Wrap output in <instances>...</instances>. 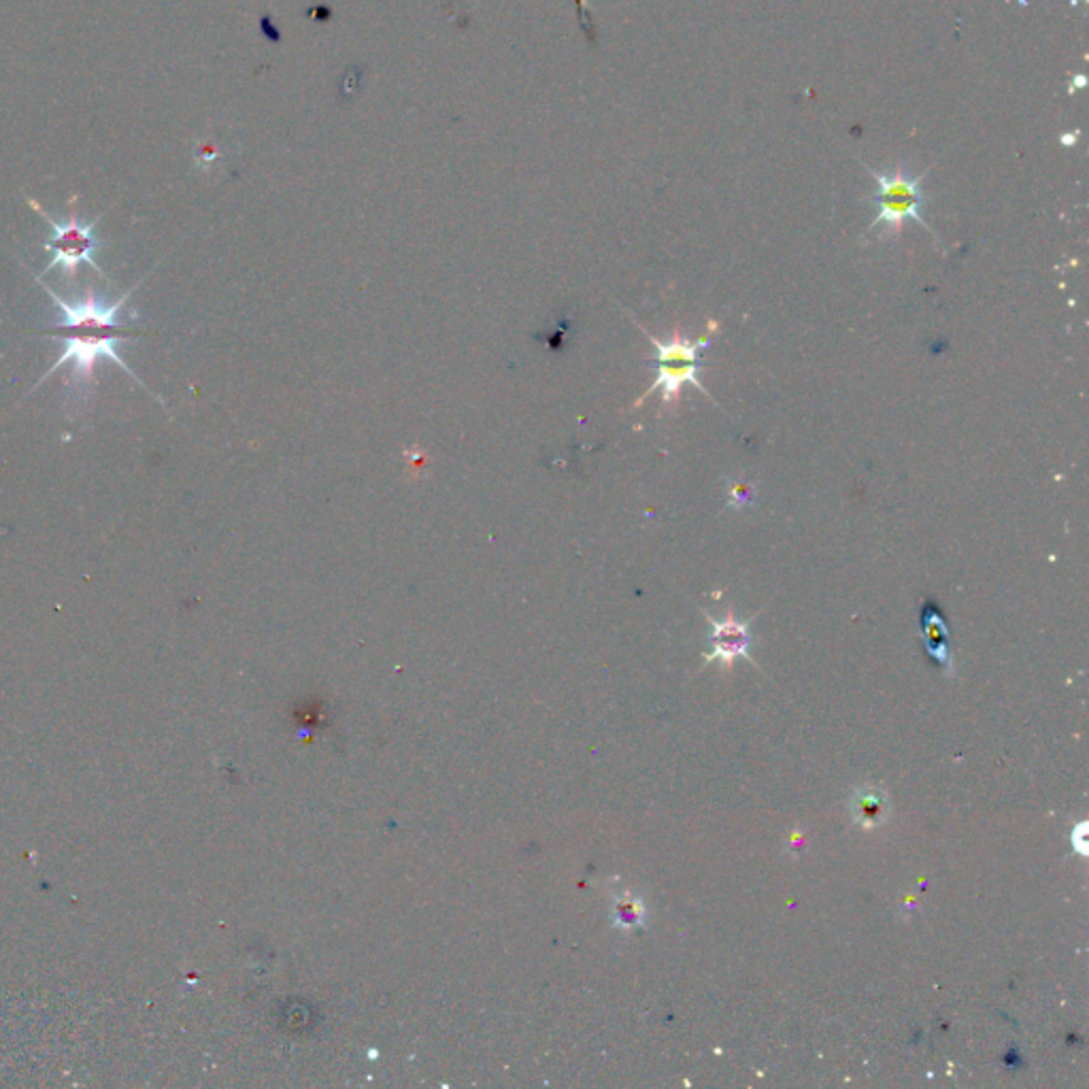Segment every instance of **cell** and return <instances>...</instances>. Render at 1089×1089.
Returning <instances> with one entry per match:
<instances>
[{
	"label": "cell",
	"mask_w": 1089,
	"mask_h": 1089,
	"mask_svg": "<svg viewBox=\"0 0 1089 1089\" xmlns=\"http://www.w3.org/2000/svg\"><path fill=\"white\" fill-rule=\"evenodd\" d=\"M756 496H758V490L752 481L747 479H741V477H727L726 479V504L727 509H734V511H741V509H747V507H754L756 504Z\"/></svg>",
	"instance_id": "obj_8"
},
{
	"label": "cell",
	"mask_w": 1089,
	"mask_h": 1089,
	"mask_svg": "<svg viewBox=\"0 0 1089 1089\" xmlns=\"http://www.w3.org/2000/svg\"><path fill=\"white\" fill-rule=\"evenodd\" d=\"M38 284L45 288V292L54 298V302L60 307V324L54 326V329L43 331V334H49L54 338H63V354L54 363V366H49L47 373L36 381V386H34L31 392H34L45 379H49L56 370L65 368L68 363L75 364L73 366V381L84 392L86 386H90L95 381V368H97V360L99 358L113 360L122 370H126L133 379H136L138 386L145 388V384L138 379V375L120 356V349H118L120 343L131 341L134 336H141L145 332L134 331V329H129V326L122 324V307L129 302V298L133 297L141 284H136L134 288H131L124 297H120V300L113 302V304L100 302L99 297L95 295L92 288L88 290V295L84 297V300H79L77 304H73V302H68L65 298L58 297L41 279H38Z\"/></svg>",
	"instance_id": "obj_1"
},
{
	"label": "cell",
	"mask_w": 1089,
	"mask_h": 1089,
	"mask_svg": "<svg viewBox=\"0 0 1089 1089\" xmlns=\"http://www.w3.org/2000/svg\"><path fill=\"white\" fill-rule=\"evenodd\" d=\"M866 170L877 181V192L866 199V202L877 207V218L868 224V232L875 231L877 226H884L879 238L884 241L896 238L904 229V224L913 220L920 226H924L932 236H936V232L932 231L924 220L927 197L924 195L922 184L927 170L922 175H909L904 168H896L891 173H877L866 166Z\"/></svg>",
	"instance_id": "obj_3"
},
{
	"label": "cell",
	"mask_w": 1089,
	"mask_h": 1089,
	"mask_svg": "<svg viewBox=\"0 0 1089 1089\" xmlns=\"http://www.w3.org/2000/svg\"><path fill=\"white\" fill-rule=\"evenodd\" d=\"M849 811H852L854 822L862 825L864 830L879 827V825L888 820V813H890L888 793L879 790V788L864 786V788H859L852 796Z\"/></svg>",
	"instance_id": "obj_6"
},
{
	"label": "cell",
	"mask_w": 1089,
	"mask_h": 1089,
	"mask_svg": "<svg viewBox=\"0 0 1089 1089\" xmlns=\"http://www.w3.org/2000/svg\"><path fill=\"white\" fill-rule=\"evenodd\" d=\"M641 331L645 332V336L654 343V349H656V358H654L656 381L652 384V388L643 397L636 400L634 407H641L645 402V398L652 397L658 390L662 392V407H668L675 402V397L681 392L684 386H692L698 392H702L704 397L709 398L715 407H720L700 381V370L704 366L702 352L713 345V334L696 338V341L688 338V336H681V334H675L670 341H660L652 332L645 331L643 326H641Z\"/></svg>",
	"instance_id": "obj_2"
},
{
	"label": "cell",
	"mask_w": 1089,
	"mask_h": 1089,
	"mask_svg": "<svg viewBox=\"0 0 1089 1089\" xmlns=\"http://www.w3.org/2000/svg\"><path fill=\"white\" fill-rule=\"evenodd\" d=\"M922 626H924L925 645H927L930 654L936 660L947 662V626H945V620H943L938 607H934L932 602L925 604L924 613H922Z\"/></svg>",
	"instance_id": "obj_7"
},
{
	"label": "cell",
	"mask_w": 1089,
	"mask_h": 1089,
	"mask_svg": "<svg viewBox=\"0 0 1089 1089\" xmlns=\"http://www.w3.org/2000/svg\"><path fill=\"white\" fill-rule=\"evenodd\" d=\"M29 202H31V207H33L36 213H41L47 220V224L52 229V236L45 241L43 249L45 252H54V258H52L49 266L43 270V275L49 273V270H54V268H63L65 275L75 277L77 270H79V266H92L97 273L104 275V270L95 260V252L99 247V241L95 236V224L97 222L84 224V222L77 220L75 213H70L67 222L60 224L36 200L31 199Z\"/></svg>",
	"instance_id": "obj_4"
},
{
	"label": "cell",
	"mask_w": 1089,
	"mask_h": 1089,
	"mask_svg": "<svg viewBox=\"0 0 1089 1089\" xmlns=\"http://www.w3.org/2000/svg\"><path fill=\"white\" fill-rule=\"evenodd\" d=\"M711 624L709 634V645L711 654L707 660L732 662L736 658H749V647H752V632L749 622H738L734 613H727L726 620H713L707 615Z\"/></svg>",
	"instance_id": "obj_5"
}]
</instances>
